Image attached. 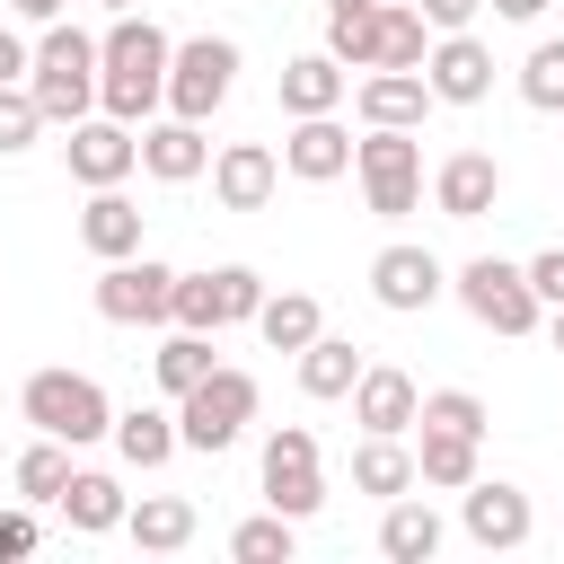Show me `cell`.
<instances>
[{
    "instance_id": "obj_28",
    "label": "cell",
    "mask_w": 564,
    "mask_h": 564,
    "mask_svg": "<svg viewBox=\"0 0 564 564\" xmlns=\"http://www.w3.org/2000/svg\"><path fill=\"white\" fill-rule=\"evenodd\" d=\"M370 361L344 344V335H317L308 352H300V397H317V405H335V397H352V379H361Z\"/></svg>"
},
{
    "instance_id": "obj_39",
    "label": "cell",
    "mask_w": 564,
    "mask_h": 564,
    "mask_svg": "<svg viewBox=\"0 0 564 564\" xmlns=\"http://www.w3.org/2000/svg\"><path fill=\"white\" fill-rule=\"evenodd\" d=\"M529 291H538L546 308H564V247H546V256H529Z\"/></svg>"
},
{
    "instance_id": "obj_23",
    "label": "cell",
    "mask_w": 564,
    "mask_h": 564,
    "mask_svg": "<svg viewBox=\"0 0 564 564\" xmlns=\"http://www.w3.org/2000/svg\"><path fill=\"white\" fill-rule=\"evenodd\" d=\"M414 476L432 485V494H467L485 467H476V432H449V423H423V441H414Z\"/></svg>"
},
{
    "instance_id": "obj_25",
    "label": "cell",
    "mask_w": 564,
    "mask_h": 564,
    "mask_svg": "<svg viewBox=\"0 0 564 564\" xmlns=\"http://www.w3.org/2000/svg\"><path fill=\"white\" fill-rule=\"evenodd\" d=\"M441 538H449V529H441V511H432V502H414V494H397V502H388V520H379V555H388V564H432V555H441Z\"/></svg>"
},
{
    "instance_id": "obj_11",
    "label": "cell",
    "mask_w": 564,
    "mask_h": 564,
    "mask_svg": "<svg viewBox=\"0 0 564 564\" xmlns=\"http://www.w3.org/2000/svg\"><path fill=\"white\" fill-rule=\"evenodd\" d=\"M458 529H467L485 555H511V546H529L538 511H529V494H520V485H502V476H476V485L458 494Z\"/></svg>"
},
{
    "instance_id": "obj_26",
    "label": "cell",
    "mask_w": 564,
    "mask_h": 564,
    "mask_svg": "<svg viewBox=\"0 0 564 564\" xmlns=\"http://www.w3.org/2000/svg\"><path fill=\"white\" fill-rule=\"evenodd\" d=\"M256 335H264L273 352H308V344L326 335V308H317L308 291H264V308H256Z\"/></svg>"
},
{
    "instance_id": "obj_38",
    "label": "cell",
    "mask_w": 564,
    "mask_h": 564,
    "mask_svg": "<svg viewBox=\"0 0 564 564\" xmlns=\"http://www.w3.org/2000/svg\"><path fill=\"white\" fill-rule=\"evenodd\" d=\"M423 423H449V432H476L485 441V397L476 388H432L423 397Z\"/></svg>"
},
{
    "instance_id": "obj_46",
    "label": "cell",
    "mask_w": 564,
    "mask_h": 564,
    "mask_svg": "<svg viewBox=\"0 0 564 564\" xmlns=\"http://www.w3.org/2000/svg\"><path fill=\"white\" fill-rule=\"evenodd\" d=\"M555 352H564V308H555Z\"/></svg>"
},
{
    "instance_id": "obj_9",
    "label": "cell",
    "mask_w": 564,
    "mask_h": 564,
    "mask_svg": "<svg viewBox=\"0 0 564 564\" xmlns=\"http://www.w3.org/2000/svg\"><path fill=\"white\" fill-rule=\"evenodd\" d=\"M97 317L106 326H167L176 317V273L150 256H115L97 273Z\"/></svg>"
},
{
    "instance_id": "obj_37",
    "label": "cell",
    "mask_w": 564,
    "mask_h": 564,
    "mask_svg": "<svg viewBox=\"0 0 564 564\" xmlns=\"http://www.w3.org/2000/svg\"><path fill=\"white\" fill-rule=\"evenodd\" d=\"M35 132H44V106L26 79H9L0 88V150H35Z\"/></svg>"
},
{
    "instance_id": "obj_29",
    "label": "cell",
    "mask_w": 564,
    "mask_h": 564,
    "mask_svg": "<svg viewBox=\"0 0 564 564\" xmlns=\"http://www.w3.org/2000/svg\"><path fill=\"white\" fill-rule=\"evenodd\" d=\"M115 449H123V467H167L185 449V432H176V414L132 405V414H115Z\"/></svg>"
},
{
    "instance_id": "obj_20",
    "label": "cell",
    "mask_w": 564,
    "mask_h": 564,
    "mask_svg": "<svg viewBox=\"0 0 564 564\" xmlns=\"http://www.w3.org/2000/svg\"><path fill=\"white\" fill-rule=\"evenodd\" d=\"M79 247L88 256H141V203L123 185H88V212H79Z\"/></svg>"
},
{
    "instance_id": "obj_35",
    "label": "cell",
    "mask_w": 564,
    "mask_h": 564,
    "mask_svg": "<svg viewBox=\"0 0 564 564\" xmlns=\"http://www.w3.org/2000/svg\"><path fill=\"white\" fill-rule=\"evenodd\" d=\"M520 97H529L538 115H564V35L529 44V62H520Z\"/></svg>"
},
{
    "instance_id": "obj_22",
    "label": "cell",
    "mask_w": 564,
    "mask_h": 564,
    "mask_svg": "<svg viewBox=\"0 0 564 564\" xmlns=\"http://www.w3.org/2000/svg\"><path fill=\"white\" fill-rule=\"evenodd\" d=\"M352 97V70L335 62V53H300V62H282V115H335Z\"/></svg>"
},
{
    "instance_id": "obj_2",
    "label": "cell",
    "mask_w": 564,
    "mask_h": 564,
    "mask_svg": "<svg viewBox=\"0 0 564 564\" xmlns=\"http://www.w3.org/2000/svg\"><path fill=\"white\" fill-rule=\"evenodd\" d=\"M97 62H106V44L97 35H79V26H44V44H35V70H26V88H35V106H44V123H79L88 106H97Z\"/></svg>"
},
{
    "instance_id": "obj_13",
    "label": "cell",
    "mask_w": 564,
    "mask_h": 564,
    "mask_svg": "<svg viewBox=\"0 0 564 564\" xmlns=\"http://www.w3.org/2000/svg\"><path fill=\"white\" fill-rule=\"evenodd\" d=\"M441 291H449V273H441L432 247H379V256H370V300H379V308L414 317V308H432Z\"/></svg>"
},
{
    "instance_id": "obj_8",
    "label": "cell",
    "mask_w": 564,
    "mask_h": 564,
    "mask_svg": "<svg viewBox=\"0 0 564 564\" xmlns=\"http://www.w3.org/2000/svg\"><path fill=\"white\" fill-rule=\"evenodd\" d=\"M458 300H467V317L476 326H494V335H529L538 326V291H529V264H502V256H467L458 264Z\"/></svg>"
},
{
    "instance_id": "obj_6",
    "label": "cell",
    "mask_w": 564,
    "mask_h": 564,
    "mask_svg": "<svg viewBox=\"0 0 564 564\" xmlns=\"http://www.w3.org/2000/svg\"><path fill=\"white\" fill-rule=\"evenodd\" d=\"M229 88H238V44L229 35H185L176 62H167V115L212 123V106H229Z\"/></svg>"
},
{
    "instance_id": "obj_14",
    "label": "cell",
    "mask_w": 564,
    "mask_h": 564,
    "mask_svg": "<svg viewBox=\"0 0 564 564\" xmlns=\"http://www.w3.org/2000/svg\"><path fill=\"white\" fill-rule=\"evenodd\" d=\"M432 203H441V220H485L502 203V159L494 150H449L432 167Z\"/></svg>"
},
{
    "instance_id": "obj_32",
    "label": "cell",
    "mask_w": 564,
    "mask_h": 564,
    "mask_svg": "<svg viewBox=\"0 0 564 564\" xmlns=\"http://www.w3.org/2000/svg\"><path fill=\"white\" fill-rule=\"evenodd\" d=\"M212 370H220V361H212V335H203V326H176V335L150 352V379H159L167 397H185V388L212 379Z\"/></svg>"
},
{
    "instance_id": "obj_18",
    "label": "cell",
    "mask_w": 564,
    "mask_h": 564,
    "mask_svg": "<svg viewBox=\"0 0 564 564\" xmlns=\"http://www.w3.org/2000/svg\"><path fill=\"white\" fill-rule=\"evenodd\" d=\"M273 185H282V159H273L264 141H229V150L212 159V194H220V212H264Z\"/></svg>"
},
{
    "instance_id": "obj_40",
    "label": "cell",
    "mask_w": 564,
    "mask_h": 564,
    "mask_svg": "<svg viewBox=\"0 0 564 564\" xmlns=\"http://www.w3.org/2000/svg\"><path fill=\"white\" fill-rule=\"evenodd\" d=\"M9 555H35V511H0V564Z\"/></svg>"
},
{
    "instance_id": "obj_36",
    "label": "cell",
    "mask_w": 564,
    "mask_h": 564,
    "mask_svg": "<svg viewBox=\"0 0 564 564\" xmlns=\"http://www.w3.org/2000/svg\"><path fill=\"white\" fill-rule=\"evenodd\" d=\"M370 26H379V0H370V9H335V18H326V53H335L344 70H370Z\"/></svg>"
},
{
    "instance_id": "obj_47",
    "label": "cell",
    "mask_w": 564,
    "mask_h": 564,
    "mask_svg": "<svg viewBox=\"0 0 564 564\" xmlns=\"http://www.w3.org/2000/svg\"><path fill=\"white\" fill-rule=\"evenodd\" d=\"M106 9H132V0H106Z\"/></svg>"
},
{
    "instance_id": "obj_30",
    "label": "cell",
    "mask_w": 564,
    "mask_h": 564,
    "mask_svg": "<svg viewBox=\"0 0 564 564\" xmlns=\"http://www.w3.org/2000/svg\"><path fill=\"white\" fill-rule=\"evenodd\" d=\"M62 511H70V529H88V538H106V529H123V485L115 476H97V467H70V485H62Z\"/></svg>"
},
{
    "instance_id": "obj_10",
    "label": "cell",
    "mask_w": 564,
    "mask_h": 564,
    "mask_svg": "<svg viewBox=\"0 0 564 564\" xmlns=\"http://www.w3.org/2000/svg\"><path fill=\"white\" fill-rule=\"evenodd\" d=\"M264 502L291 511V520H308V511L326 502V467H317V432H308V423L264 432Z\"/></svg>"
},
{
    "instance_id": "obj_7",
    "label": "cell",
    "mask_w": 564,
    "mask_h": 564,
    "mask_svg": "<svg viewBox=\"0 0 564 564\" xmlns=\"http://www.w3.org/2000/svg\"><path fill=\"white\" fill-rule=\"evenodd\" d=\"M256 308H264V273H256V264L176 273V326H203V335H220V326H256Z\"/></svg>"
},
{
    "instance_id": "obj_24",
    "label": "cell",
    "mask_w": 564,
    "mask_h": 564,
    "mask_svg": "<svg viewBox=\"0 0 564 564\" xmlns=\"http://www.w3.org/2000/svg\"><path fill=\"white\" fill-rule=\"evenodd\" d=\"M423 476H414V449H405V432H361V449H352V494H379V502H397V494H414Z\"/></svg>"
},
{
    "instance_id": "obj_43",
    "label": "cell",
    "mask_w": 564,
    "mask_h": 564,
    "mask_svg": "<svg viewBox=\"0 0 564 564\" xmlns=\"http://www.w3.org/2000/svg\"><path fill=\"white\" fill-rule=\"evenodd\" d=\"M9 9H18L26 26H53V18H62V0H9Z\"/></svg>"
},
{
    "instance_id": "obj_15",
    "label": "cell",
    "mask_w": 564,
    "mask_h": 564,
    "mask_svg": "<svg viewBox=\"0 0 564 564\" xmlns=\"http://www.w3.org/2000/svg\"><path fill=\"white\" fill-rule=\"evenodd\" d=\"M423 79H432L441 106H485V97H494V53L458 26V35H441V44L423 53Z\"/></svg>"
},
{
    "instance_id": "obj_5",
    "label": "cell",
    "mask_w": 564,
    "mask_h": 564,
    "mask_svg": "<svg viewBox=\"0 0 564 564\" xmlns=\"http://www.w3.org/2000/svg\"><path fill=\"white\" fill-rule=\"evenodd\" d=\"M247 423H256V379H247V370H212V379H194V388L176 397V432H185V449H203V458H220Z\"/></svg>"
},
{
    "instance_id": "obj_33",
    "label": "cell",
    "mask_w": 564,
    "mask_h": 564,
    "mask_svg": "<svg viewBox=\"0 0 564 564\" xmlns=\"http://www.w3.org/2000/svg\"><path fill=\"white\" fill-rule=\"evenodd\" d=\"M62 485H70V441L35 432V441L18 449V494H26V502H62Z\"/></svg>"
},
{
    "instance_id": "obj_21",
    "label": "cell",
    "mask_w": 564,
    "mask_h": 564,
    "mask_svg": "<svg viewBox=\"0 0 564 564\" xmlns=\"http://www.w3.org/2000/svg\"><path fill=\"white\" fill-rule=\"evenodd\" d=\"M141 167H150L159 185H194V176L212 167V141H203V123H185V115L150 123V132H141Z\"/></svg>"
},
{
    "instance_id": "obj_4",
    "label": "cell",
    "mask_w": 564,
    "mask_h": 564,
    "mask_svg": "<svg viewBox=\"0 0 564 564\" xmlns=\"http://www.w3.org/2000/svg\"><path fill=\"white\" fill-rule=\"evenodd\" d=\"M352 167H361V194L379 220H405L423 203V141L397 132V123H370V141H352Z\"/></svg>"
},
{
    "instance_id": "obj_1",
    "label": "cell",
    "mask_w": 564,
    "mask_h": 564,
    "mask_svg": "<svg viewBox=\"0 0 564 564\" xmlns=\"http://www.w3.org/2000/svg\"><path fill=\"white\" fill-rule=\"evenodd\" d=\"M167 62H176V44H167L150 18L115 9V26H106V62H97V106L123 115V123H141L150 106H167Z\"/></svg>"
},
{
    "instance_id": "obj_45",
    "label": "cell",
    "mask_w": 564,
    "mask_h": 564,
    "mask_svg": "<svg viewBox=\"0 0 564 564\" xmlns=\"http://www.w3.org/2000/svg\"><path fill=\"white\" fill-rule=\"evenodd\" d=\"M335 9H370V0H326V18H335Z\"/></svg>"
},
{
    "instance_id": "obj_12",
    "label": "cell",
    "mask_w": 564,
    "mask_h": 564,
    "mask_svg": "<svg viewBox=\"0 0 564 564\" xmlns=\"http://www.w3.org/2000/svg\"><path fill=\"white\" fill-rule=\"evenodd\" d=\"M62 159H70V176H79V185H123V176L141 167V141H132V123H123V115H97V123L79 115V123H70V141H62Z\"/></svg>"
},
{
    "instance_id": "obj_34",
    "label": "cell",
    "mask_w": 564,
    "mask_h": 564,
    "mask_svg": "<svg viewBox=\"0 0 564 564\" xmlns=\"http://www.w3.org/2000/svg\"><path fill=\"white\" fill-rule=\"evenodd\" d=\"M291 529H300L291 511H256V520L229 529V555L238 564H291Z\"/></svg>"
},
{
    "instance_id": "obj_19",
    "label": "cell",
    "mask_w": 564,
    "mask_h": 564,
    "mask_svg": "<svg viewBox=\"0 0 564 564\" xmlns=\"http://www.w3.org/2000/svg\"><path fill=\"white\" fill-rule=\"evenodd\" d=\"M352 106H361V123H397V132H414L441 97H432L423 70H370V79L352 88Z\"/></svg>"
},
{
    "instance_id": "obj_16",
    "label": "cell",
    "mask_w": 564,
    "mask_h": 564,
    "mask_svg": "<svg viewBox=\"0 0 564 564\" xmlns=\"http://www.w3.org/2000/svg\"><path fill=\"white\" fill-rule=\"evenodd\" d=\"M352 423H361V432H414V423H423V388H414L397 361H370V370L352 379Z\"/></svg>"
},
{
    "instance_id": "obj_3",
    "label": "cell",
    "mask_w": 564,
    "mask_h": 564,
    "mask_svg": "<svg viewBox=\"0 0 564 564\" xmlns=\"http://www.w3.org/2000/svg\"><path fill=\"white\" fill-rule=\"evenodd\" d=\"M18 414H26L35 432L70 441V449H88V441H115V405H106V388H97L88 370H35V379L18 388Z\"/></svg>"
},
{
    "instance_id": "obj_44",
    "label": "cell",
    "mask_w": 564,
    "mask_h": 564,
    "mask_svg": "<svg viewBox=\"0 0 564 564\" xmlns=\"http://www.w3.org/2000/svg\"><path fill=\"white\" fill-rule=\"evenodd\" d=\"M494 9H502L511 26H529V18H546V0H494Z\"/></svg>"
},
{
    "instance_id": "obj_31",
    "label": "cell",
    "mask_w": 564,
    "mask_h": 564,
    "mask_svg": "<svg viewBox=\"0 0 564 564\" xmlns=\"http://www.w3.org/2000/svg\"><path fill=\"white\" fill-rule=\"evenodd\" d=\"M423 9H397L379 0V26H370V70H423Z\"/></svg>"
},
{
    "instance_id": "obj_27",
    "label": "cell",
    "mask_w": 564,
    "mask_h": 564,
    "mask_svg": "<svg viewBox=\"0 0 564 564\" xmlns=\"http://www.w3.org/2000/svg\"><path fill=\"white\" fill-rule=\"evenodd\" d=\"M123 529H132V546H150V555H176V546H194V502H185V494H141V502L123 511Z\"/></svg>"
},
{
    "instance_id": "obj_42",
    "label": "cell",
    "mask_w": 564,
    "mask_h": 564,
    "mask_svg": "<svg viewBox=\"0 0 564 564\" xmlns=\"http://www.w3.org/2000/svg\"><path fill=\"white\" fill-rule=\"evenodd\" d=\"M485 0H423V26H441V35H458L467 18H476Z\"/></svg>"
},
{
    "instance_id": "obj_41",
    "label": "cell",
    "mask_w": 564,
    "mask_h": 564,
    "mask_svg": "<svg viewBox=\"0 0 564 564\" xmlns=\"http://www.w3.org/2000/svg\"><path fill=\"white\" fill-rule=\"evenodd\" d=\"M26 70H35L26 35H18V26H0V88H9V79H26Z\"/></svg>"
},
{
    "instance_id": "obj_17",
    "label": "cell",
    "mask_w": 564,
    "mask_h": 564,
    "mask_svg": "<svg viewBox=\"0 0 564 564\" xmlns=\"http://www.w3.org/2000/svg\"><path fill=\"white\" fill-rule=\"evenodd\" d=\"M282 167H291L300 185H335V176L352 167V132H344L335 115H291V141H282Z\"/></svg>"
}]
</instances>
